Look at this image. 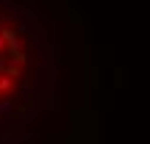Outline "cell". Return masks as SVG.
Segmentation results:
<instances>
[{
  "instance_id": "obj_1",
  "label": "cell",
  "mask_w": 150,
  "mask_h": 144,
  "mask_svg": "<svg viewBox=\"0 0 150 144\" xmlns=\"http://www.w3.org/2000/svg\"><path fill=\"white\" fill-rule=\"evenodd\" d=\"M61 103V42L36 0H0V144H22Z\"/></svg>"
}]
</instances>
